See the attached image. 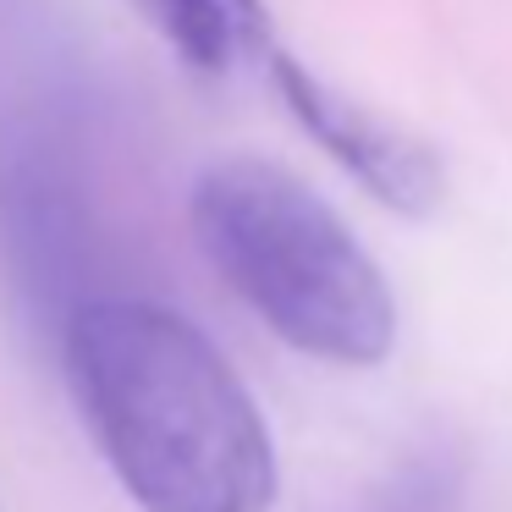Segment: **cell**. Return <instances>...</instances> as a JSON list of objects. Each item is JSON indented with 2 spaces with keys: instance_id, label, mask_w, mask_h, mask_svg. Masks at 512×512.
<instances>
[{
  "instance_id": "cell-5",
  "label": "cell",
  "mask_w": 512,
  "mask_h": 512,
  "mask_svg": "<svg viewBox=\"0 0 512 512\" xmlns=\"http://www.w3.org/2000/svg\"><path fill=\"white\" fill-rule=\"evenodd\" d=\"M463 496V463L452 452H419L369 496L364 512H457Z\"/></svg>"
},
{
  "instance_id": "cell-1",
  "label": "cell",
  "mask_w": 512,
  "mask_h": 512,
  "mask_svg": "<svg viewBox=\"0 0 512 512\" xmlns=\"http://www.w3.org/2000/svg\"><path fill=\"white\" fill-rule=\"evenodd\" d=\"M56 342L94 446L144 512H270V424L188 314L149 298H89Z\"/></svg>"
},
{
  "instance_id": "cell-3",
  "label": "cell",
  "mask_w": 512,
  "mask_h": 512,
  "mask_svg": "<svg viewBox=\"0 0 512 512\" xmlns=\"http://www.w3.org/2000/svg\"><path fill=\"white\" fill-rule=\"evenodd\" d=\"M270 83L287 100V111L298 116V127L347 171L375 193L386 210L397 215H430L446 193V166L419 133H408L402 122L380 116L375 105H364L358 94L336 89L331 78H320L314 67H303L298 56L276 45L270 56Z\"/></svg>"
},
{
  "instance_id": "cell-4",
  "label": "cell",
  "mask_w": 512,
  "mask_h": 512,
  "mask_svg": "<svg viewBox=\"0 0 512 512\" xmlns=\"http://www.w3.org/2000/svg\"><path fill=\"white\" fill-rule=\"evenodd\" d=\"M133 12L199 78H237L248 67H270L276 56V23L265 0H133Z\"/></svg>"
},
{
  "instance_id": "cell-2",
  "label": "cell",
  "mask_w": 512,
  "mask_h": 512,
  "mask_svg": "<svg viewBox=\"0 0 512 512\" xmlns=\"http://www.w3.org/2000/svg\"><path fill=\"white\" fill-rule=\"evenodd\" d=\"M188 226L215 276L287 347L342 369L386 364L397 303L347 221L287 166L226 155L199 171Z\"/></svg>"
}]
</instances>
